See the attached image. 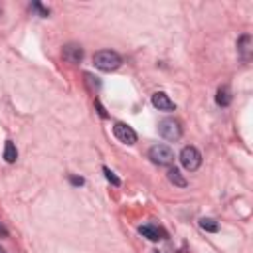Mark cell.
I'll return each instance as SVG.
<instances>
[{"label": "cell", "mask_w": 253, "mask_h": 253, "mask_svg": "<svg viewBox=\"0 0 253 253\" xmlns=\"http://www.w3.org/2000/svg\"><path fill=\"white\" fill-rule=\"evenodd\" d=\"M93 63H95V67L101 69V71H115L117 67H121L123 60H121V56H119L117 52H113V50H101V52H97V54L93 56Z\"/></svg>", "instance_id": "1"}, {"label": "cell", "mask_w": 253, "mask_h": 253, "mask_svg": "<svg viewBox=\"0 0 253 253\" xmlns=\"http://www.w3.org/2000/svg\"><path fill=\"white\" fill-rule=\"evenodd\" d=\"M149 158L158 166H170L174 162V151L168 145H155L149 151Z\"/></svg>", "instance_id": "2"}, {"label": "cell", "mask_w": 253, "mask_h": 253, "mask_svg": "<svg viewBox=\"0 0 253 253\" xmlns=\"http://www.w3.org/2000/svg\"><path fill=\"white\" fill-rule=\"evenodd\" d=\"M158 133L166 141H178L182 137V126L176 119H162L158 123Z\"/></svg>", "instance_id": "3"}, {"label": "cell", "mask_w": 253, "mask_h": 253, "mask_svg": "<svg viewBox=\"0 0 253 253\" xmlns=\"http://www.w3.org/2000/svg\"><path fill=\"white\" fill-rule=\"evenodd\" d=\"M180 162L188 172H194L202 164V155L196 147H184L182 153H180Z\"/></svg>", "instance_id": "4"}, {"label": "cell", "mask_w": 253, "mask_h": 253, "mask_svg": "<svg viewBox=\"0 0 253 253\" xmlns=\"http://www.w3.org/2000/svg\"><path fill=\"white\" fill-rule=\"evenodd\" d=\"M113 133H115V137H117L121 143H125V145H135V143H137V133L131 129L129 125H125V123H117V125L113 126Z\"/></svg>", "instance_id": "5"}, {"label": "cell", "mask_w": 253, "mask_h": 253, "mask_svg": "<svg viewBox=\"0 0 253 253\" xmlns=\"http://www.w3.org/2000/svg\"><path fill=\"white\" fill-rule=\"evenodd\" d=\"M62 56L67 63H79L83 60V48L79 44H65Z\"/></svg>", "instance_id": "6"}, {"label": "cell", "mask_w": 253, "mask_h": 253, "mask_svg": "<svg viewBox=\"0 0 253 253\" xmlns=\"http://www.w3.org/2000/svg\"><path fill=\"white\" fill-rule=\"evenodd\" d=\"M153 105H155L158 111H174V109H176L174 101H172L166 93H162V91H158V93L153 95Z\"/></svg>", "instance_id": "7"}, {"label": "cell", "mask_w": 253, "mask_h": 253, "mask_svg": "<svg viewBox=\"0 0 253 253\" xmlns=\"http://www.w3.org/2000/svg\"><path fill=\"white\" fill-rule=\"evenodd\" d=\"M139 231H141L147 239H151V241H160V239L166 237V233H164L160 227H157V225H141Z\"/></svg>", "instance_id": "8"}, {"label": "cell", "mask_w": 253, "mask_h": 253, "mask_svg": "<svg viewBox=\"0 0 253 253\" xmlns=\"http://www.w3.org/2000/svg\"><path fill=\"white\" fill-rule=\"evenodd\" d=\"M237 52H239V56H241L243 62L249 60V56H251V36H249V34H243V36L239 38V42H237Z\"/></svg>", "instance_id": "9"}, {"label": "cell", "mask_w": 253, "mask_h": 253, "mask_svg": "<svg viewBox=\"0 0 253 253\" xmlns=\"http://www.w3.org/2000/svg\"><path fill=\"white\" fill-rule=\"evenodd\" d=\"M216 103H218L220 107H227V105L231 103V91H229L227 85H221V87L218 89V93H216Z\"/></svg>", "instance_id": "10"}, {"label": "cell", "mask_w": 253, "mask_h": 253, "mask_svg": "<svg viewBox=\"0 0 253 253\" xmlns=\"http://www.w3.org/2000/svg\"><path fill=\"white\" fill-rule=\"evenodd\" d=\"M168 180L172 182V184H176V186H180V188H184L188 182H186V178L180 174V170L178 168H170L168 170Z\"/></svg>", "instance_id": "11"}, {"label": "cell", "mask_w": 253, "mask_h": 253, "mask_svg": "<svg viewBox=\"0 0 253 253\" xmlns=\"http://www.w3.org/2000/svg\"><path fill=\"white\" fill-rule=\"evenodd\" d=\"M4 158H6V162H16V158H18V151H16V147H14V143L12 141H8L6 143V147H4Z\"/></svg>", "instance_id": "12"}, {"label": "cell", "mask_w": 253, "mask_h": 253, "mask_svg": "<svg viewBox=\"0 0 253 253\" xmlns=\"http://www.w3.org/2000/svg\"><path fill=\"white\" fill-rule=\"evenodd\" d=\"M200 227H202L204 231H212V233H216V231L220 229L218 221H216V220H212V218H204V220H200Z\"/></svg>", "instance_id": "13"}, {"label": "cell", "mask_w": 253, "mask_h": 253, "mask_svg": "<svg viewBox=\"0 0 253 253\" xmlns=\"http://www.w3.org/2000/svg\"><path fill=\"white\" fill-rule=\"evenodd\" d=\"M103 172H105V178H107V180H109L113 186H119V184H121V180H119V178H117V176H115V174H113V172H111L107 166H103Z\"/></svg>", "instance_id": "14"}, {"label": "cell", "mask_w": 253, "mask_h": 253, "mask_svg": "<svg viewBox=\"0 0 253 253\" xmlns=\"http://www.w3.org/2000/svg\"><path fill=\"white\" fill-rule=\"evenodd\" d=\"M30 8H32V10H36V12H38L40 16H44V18H46V16H50V10H48V8H44L40 2H32V6H30Z\"/></svg>", "instance_id": "15"}, {"label": "cell", "mask_w": 253, "mask_h": 253, "mask_svg": "<svg viewBox=\"0 0 253 253\" xmlns=\"http://www.w3.org/2000/svg\"><path fill=\"white\" fill-rule=\"evenodd\" d=\"M85 81L89 83L91 89H99L101 87V81H97V77H93L91 73H85Z\"/></svg>", "instance_id": "16"}, {"label": "cell", "mask_w": 253, "mask_h": 253, "mask_svg": "<svg viewBox=\"0 0 253 253\" xmlns=\"http://www.w3.org/2000/svg\"><path fill=\"white\" fill-rule=\"evenodd\" d=\"M95 107H97V111H99V115H101L103 119H107V111H105V107L101 105V101H95Z\"/></svg>", "instance_id": "17"}, {"label": "cell", "mask_w": 253, "mask_h": 253, "mask_svg": "<svg viewBox=\"0 0 253 253\" xmlns=\"http://www.w3.org/2000/svg\"><path fill=\"white\" fill-rule=\"evenodd\" d=\"M69 180H71V184H75V186H81V184H83V178H77V176H69Z\"/></svg>", "instance_id": "18"}, {"label": "cell", "mask_w": 253, "mask_h": 253, "mask_svg": "<svg viewBox=\"0 0 253 253\" xmlns=\"http://www.w3.org/2000/svg\"><path fill=\"white\" fill-rule=\"evenodd\" d=\"M0 237H8V229L2 223H0Z\"/></svg>", "instance_id": "19"}, {"label": "cell", "mask_w": 253, "mask_h": 253, "mask_svg": "<svg viewBox=\"0 0 253 253\" xmlns=\"http://www.w3.org/2000/svg\"><path fill=\"white\" fill-rule=\"evenodd\" d=\"M0 253H6V251H4V249H2V247H0Z\"/></svg>", "instance_id": "20"}]
</instances>
